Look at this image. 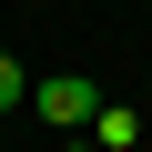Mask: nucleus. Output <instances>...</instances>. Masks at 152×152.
I'll return each mask as SVG.
<instances>
[{"instance_id": "nucleus-1", "label": "nucleus", "mask_w": 152, "mask_h": 152, "mask_svg": "<svg viewBox=\"0 0 152 152\" xmlns=\"http://www.w3.org/2000/svg\"><path fill=\"white\" fill-rule=\"evenodd\" d=\"M31 112L71 142V132H91V122H102V91L81 81V71H61V81H31Z\"/></svg>"}, {"instance_id": "nucleus-3", "label": "nucleus", "mask_w": 152, "mask_h": 152, "mask_svg": "<svg viewBox=\"0 0 152 152\" xmlns=\"http://www.w3.org/2000/svg\"><path fill=\"white\" fill-rule=\"evenodd\" d=\"M20 102H31V71H20L10 51H0V112H20Z\"/></svg>"}, {"instance_id": "nucleus-2", "label": "nucleus", "mask_w": 152, "mask_h": 152, "mask_svg": "<svg viewBox=\"0 0 152 152\" xmlns=\"http://www.w3.org/2000/svg\"><path fill=\"white\" fill-rule=\"evenodd\" d=\"M91 142H102V152H132V142H142V122H132L122 102H102V122H91Z\"/></svg>"}, {"instance_id": "nucleus-4", "label": "nucleus", "mask_w": 152, "mask_h": 152, "mask_svg": "<svg viewBox=\"0 0 152 152\" xmlns=\"http://www.w3.org/2000/svg\"><path fill=\"white\" fill-rule=\"evenodd\" d=\"M61 152H102V142H61Z\"/></svg>"}]
</instances>
